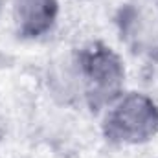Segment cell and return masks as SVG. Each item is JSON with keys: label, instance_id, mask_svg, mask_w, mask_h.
<instances>
[{"label": "cell", "instance_id": "obj_1", "mask_svg": "<svg viewBox=\"0 0 158 158\" xmlns=\"http://www.w3.org/2000/svg\"><path fill=\"white\" fill-rule=\"evenodd\" d=\"M101 129L116 145H143L158 134V103L145 92H121L103 109Z\"/></svg>", "mask_w": 158, "mask_h": 158}, {"label": "cell", "instance_id": "obj_2", "mask_svg": "<svg viewBox=\"0 0 158 158\" xmlns=\"http://www.w3.org/2000/svg\"><path fill=\"white\" fill-rule=\"evenodd\" d=\"M81 96L96 109H105L125 90V66L118 53L103 44L92 42L74 59Z\"/></svg>", "mask_w": 158, "mask_h": 158}, {"label": "cell", "instance_id": "obj_3", "mask_svg": "<svg viewBox=\"0 0 158 158\" xmlns=\"http://www.w3.org/2000/svg\"><path fill=\"white\" fill-rule=\"evenodd\" d=\"M57 19L59 0H11V20L22 39H42L55 28Z\"/></svg>", "mask_w": 158, "mask_h": 158}, {"label": "cell", "instance_id": "obj_4", "mask_svg": "<svg viewBox=\"0 0 158 158\" xmlns=\"http://www.w3.org/2000/svg\"><path fill=\"white\" fill-rule=\"evenodd\" d=\"M2 11H4V0H0V15H2Z\"/></svg>", "mask_w": 158, "mask_h": 158}, {"label": "cell", "instance_id": "obj_5", "mask_svg": "<svg viewBox=\"0 0 158 158\" xmlns=\"http://www.w3.org/2000/svg\"><path fill=\"white\" fill-rule=\"evenodd\" d=\"M155 13H156V17H158V0H156V6H155Z\"/></svg>", "mask_w": 158, "mask_h": 158}]
</instances>
